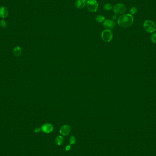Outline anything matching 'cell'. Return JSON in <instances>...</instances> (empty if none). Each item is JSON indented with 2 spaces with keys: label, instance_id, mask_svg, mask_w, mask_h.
<instances>
[{
  "label": "cell",
  "instance_id": "cell-1",
  "mask_svg": "<svg viewBox=\"0 0 156 156\" xmlns=\"http://www.w3.org/2000/svg\"><path fill=\"white\" fill-rule=\"evenodd\" d=\"M134 22V18L130 14L121 15L117 20L118 25L123 28L129 27L132 26Z\"/></svg>",
  "mask_w": 156,
  "mask_h": 156
},
{
  "label": "cell",
  "instance_id": "cell-2",
  "mask_svg": "<svg viewBox=\"0 0 156 156\" xmlns=\"http://www.w3.org/2000/svg\"><path fill=\"white\" fill-rule=\"evenodd\" d=\"M143 28L147 33H153L156 31V24L153 21L148 20L144 22Z\"/></svg>",
  "mask_w": 156,
  "mask_h": 156
},
{
  "label": "cell",
  "instance_id": "cell-3",
  "mask_svg": "<svg viewBox=\"0 0 156 156\" xmlns=\"http://www.w3.org/2000/svg\"><path fill=\"white\" fill-rule=\"evenodd\" d=\"M126 6L122 3H118L113 7L115 13L117 15H123L126 12Z\"/></svg>",
  "mask_w": 156,
  "mask_h": 156
},
{
  "label": "cell",
  "instance_id": "cell-4",
  "mask_svg": "<svg viewBox=\"0 0 156 156\" xmlns=\"http://www.w3.org/2000/svg\"><path fill=\"white\" fill-rule=\"evenodd\" d=\"M98 3L96 0H88L86 6L88 10L92 12H96L98 9Z\"/></svg>",
  "mask_w": 156,
  "mask_h": 156
},
{
  "label": "cell",
  "instance_id": "cell-5",
  "mask_svg": "<svg viewBox=\"0 0 156 156\" xmlns=\"http://www.w3.org/2000/svg\"><path fill=\"white\" fill-rule=\"evenodd\" d=\"M101 38L105 42H110L113 38V33L111 30L105 29L101 33Z\"/></svg>",
  "mask_w": 156,
  "mask_h": 156
},
{
  "label": "cell",
  "instance_id": "cell-6",
  "mask_svg": "<svg viewBox=\"0 0 156 156\" xmlns=\"http://www.w3.org/2000/svg\"><path fill=\"white\" fill-rule=\"evenodd\" d=\"M103 26L105 27L106 29H112L116 26L115 22L111 19H106L104 21Z\"/></svg>",
  "mask_w": 156,
  "mask_h": 156
},
{
  "label": "cell",
  "instance_id": "cell-7",
  "mask_svg": "<svg viewBox=\"0 0 156 156\" xmlns=\"http://www.w3.org/2000/svg\"><path fill=\"white\" fill-rule=\"evenodd\" d=\"M41 129L42 132L45 133H49L53 132L54 127L50 123H45L42 125Z\"/></svg>",
  "mask_w": 156,
  "mask_h": 156
},
{
  "label": "cell",
  "instance_id": "cell-8",
  "mask_svg": "<svg viewBox=\"0 0 156 156\" xmlns=\"http://www.w3.org/2000/svg\"><path fill=\"white\" fill-rule=\"evenodd\" d=\"M71 131V127L69 125H65L60 128L59 132L61 135L65 136L68 135Z\"/></svg>",
  "mask_w": 156,
  "mask_h": 156
},
{
  "label": "cell",
  "instance_id": "cell-9",
  "mask_svg": "<svg viewBox=\"0 0 156 156\" xmlns=\"http://www.w3.org/2000/svg\"><path fill=\"white\" fill-rule=\"evenodd\" d=\"M86 0H77L75 3V6L77 9L84 8L86 5Z\"/></svg>",
  "mask_w": 156,
  "mask_h": 156
},
{
  "label": "cell",
  "instance_id": "cell-10",
  "mask_svg": "<svg viewBox=\"0 0 156 156\" xmlns=\"http://www.w3.org/2000/svg\"><path fill=\"white\" fill-rule=\"evenodd\" d=\"M8 15V9L5 7L2 6L0 8V17L1 18H5Z\"/></svg>",
  "mask_w": 156,
  "mask_h": 156
},
{
  "label": "cell",
  "instance_id": "cell-11",
  "mask_svg": "<svg viewBox=\"0 0 156 156\" xmlns=\"http://www.w3.org/2000/svg\"><path fill=\"white\" fill-rule=\"evenodd\" d=\"M64 139L63 137L62 136H58L55 139V143L58 145H61L63 143Z\"/></svg>",
  "mask_w": 156,
  "mask_h": 156
},
{
  "label": "cell",
  "instance_id": "cell-12",
  "mask_svg": "<svg viewBox=\"0 0 156 156\" xmlns=\"http://www.w3.org/2000/svg\"><path fill=\"white\" fill-rule=\"evenodd\" d=\"M96 21L99 23H101L105 21V17L102 15H98L96 18Z\"/></svg>",
  "mask_w": 156,
  "mask_h": 156
},
{
  "label": "cell",
  "instance_id": "cell-13",
  "mask_svg": "<svg viewBox=\"0 0 156 156\" xmlns=\"http://www.w3.org/2000/svg\"><path fill=\"white\" fill-rule=\"evenodd\" d=\"M112 8H113L112 5L110 3H106L104 6V8L105 11H109L111 10Z\"/></svg>",
  "mask_w": 156,
  "mask_h": 156
},
{
  "label": "cell",
  "instance_id": "cell-14",
  "mask_svg": "<svg viewBox=\"0 0 156 156\" xmlns=\"http://www.w3.org/2000/svg\"><path fill=\"white\" fill-rule=\"evenodd\" d=\"M69 142H70V145H74L76 143V140L74 136H70L69 138Z\"/></svg>",
  "mask_w": 156,
  "mask_h": 156
},
{
  "label": "cell",
  "instance_id": "cell-15",
  "mask_svg": "<svg viewBox=\"0 0 156 156\" xmlns=\"http://www.w3.org/2000/svg\"><path fill=\"white\" fill-rule=\"evenodd\" d=\"M137 12V9L136 8V7L135 6L132 7L130 11V14H131L132 15H135L136 13Z\"/></svg>",
  "mask_w": 156,
  "mask_h": 156
},
{
  "label": "cell",
  "instance_id": "cell-16",
  "mask_svg": "<svg viewBox=\"0 0 156 156\" xmlns=\"http://www.w3.org/2000/svg\"><path fill=\"white\" fill-rule=\"evenodd\" d=\"M14 54L16 56H18L19 54H21V49L20 48L17 47V48H15L14 50Z\"/></svg>",
  "mask_w": 156,
  "mask_h": 156
},
{
  "label": "cell",
  "instance_id": "cell-17",
  "mask_svg": "<svg viewBox=\"0 0 156 156\" xmlns=\"http://www.w3.org/2000/svg\"><path fill=\"white\" fill-rule=\"evenodd\" d=\"M151 39L152 40V42L154 43H156V33H154L152 35L151 37Z\"/></svg>",
  "mask_w": 156,
  "mask_h": 156
},
{
  "label": "cell",
  "instance_id": "cell-18",
  "mask_svg": "<svg viewBox=\"0 0 156 156\" xmlns=\"http://www.w3.org/2000/svg\"><path fill=\"white\" fill-rule=\"evenodd\" d=\"M0 25H1V26L2 27H4V28L6 27V21H5V20H2L1 21V22H0Z\"/></svg>",
  "mask_w": 156,
  "mask_h": 156
},
{
  "label": "cell",
  "instance_id": "cell-19",
  "mask_svg": "<svg viewBox=\"0 0 156 156\" xmlns=\"http://www.w3.org/2000/svg\"><path fill=\"white\" fill-rule=\"evenodd\" d=\"M71 145H67V146H66V147H65V150L67 151H69L71 149Z\"/></svg>",
  "mask_w": 156,
  "mask_h": 156
},
{
  "label": "cell",
  "instance_id": "cell-20",
  "mask_svg": "<svg viewBox=\"0 0 156 156\" xmlns=\"http://www.w3.org/2000/svg\"><path fill=\"white\" fill-rule=\"evenodd\" d=\"M40 131V129L39 128H36L34 130V132H39Z\"/></svg>",
  "mask_w": 156,
  "mask_h": 156
},
{
  "label": "cell",
  "instance_id": "cell-21",
  "mask_svg": "<svg viewBox=\"0 0 156 156\" xmlns=\"http://www.w3.org/2000/svg\"><path fill=\"white\" fill-rule=\"evenodd\" d=\"M117 16L116 14H115V15H113V16H112V19H113V20H116V19H117Z\"/></svg>",
  "mask_w": 156,
  "mask_h": 156
}]
</instances>
